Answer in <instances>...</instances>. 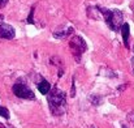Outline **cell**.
<instances>
[{"label":"cell","mask_w":134,"mask_h":128,"mask_svg":"<svg viewBox=\"0 0 134 128\" xmlns=\"http://www.w3.org/2000/svg\"><path fill=\"white\" fill-rule=\"evenodd\" d=\"M47 102L49 110L53 115L60 116L66 110V95L59 88H52L51 91L47 94Z\"/></svg>","instance_id":"1"},{"label":"cell","mask_w":134,"mask_h":128,"mask_svg":"<svg viewBox=\"0 0 134 128\" xmlns=\"http://www.w3.org/2000/svg\"><path fill=\"white\" fill-rule=\"evenodd\" d=\"M96 9L104 16V21L111 30H113V32L121 30V26L124 24L122 22L124 16H122L121 11H119V9H105L103 7H96Z\"/></svg>","instance_id":"2"},{"label":"cell","mask_w":134,"mask_h":128,"mask_svg":"<svg viewBox=\"0 0 134 128\" xmlns=\"http://www.w3.org/2000/svg\"><path fill=\"white\" fill-rule=\"evenodd\" d=\"M69 46H70V48H72V51H73V54H74L76 60L80 63V62H81L82 54L87 50V44H86V42L83 41L82 37L74 35V37L72 38V41L69 42Z\"/></svg>","instance_id":"3"},{"label":"cell","mask_w":134,"mask_h":128,"mask_svg":"<svg viewBox=\"0 0 134 128\" xmlns=\"http://www.w3.org/2000/svg\"><path fill=\"white\" fill-rule=\"evenodd\" d=\"M12 90H13V94H14L16 97L21 98V99H29V101H34V99H35L34 91L27 85H25V84L17 83V84L13 85Z\"/></svg>","instance_id":"4"},{"label":"cell","mask_w":134,"mask_h":128,"mask_svg":"<svg viewBox=\"0 0 134 128\" xmlns=\"http://www.w3.org/2000/svg\"><path fill=\"white\" fill-rule=\"evenodd\" d=\"M14 35H16V32H14L13 26H10L9 24H5V22H0V38L13 39Z\"/></svg>","instance_id":"5"},{"label":"cell","mask_w":134,"mask_h":128,"mask_svg":"<svg viewBox=\"0 0 134 128\" xmlns=\"http://www.w3.org/2000/svg\"><path fill=\"white\" fill-rule=\"evenodd\" d=\"M72 33H73V28L72 26L61 28V29H57L56 32H53V37L59 38V39H63V38H66L68 35H70Z\"/></svg>","instance_id":"6"},{"label":"cell","mask_w":134,"mask_h":128,"mask_svg":"<svg viewBox=\"0 0 134 128\" xmlns=\"http://www.w3.org/2000/svg\"><path fill=\"white\" fill-rule=\"evenodd\" d=\"M121 35H122V41H124V46L129 47V35H130V26L129 24L124 22L121 26Z\"/></svg>","instance_id":"7"},{"label":"cell","mask_w":134,"mask_h":128,"mask_svg":"<svg viewBox=\"0 0 134 128\" xmlns=\"http://www.w3.org/2000/svg\"><path fill=\"white\" fill-rule=\"evenodd\" d=\"M37 88H38V90L42 93V94H48L49 91H51V85H49V83L47 81V80H42L41 83H38L37 84Z\"/></svg>","instance_id":"8"},{"label":"cell","mask_w":134,"mask_h":128,"mask_svg":"<svg viewBox=\"0 0 134 128\" xmlns=\"http://www.w3.org/2000/svg\"><path fill=\"white\" fill-rule=\"evenodd\" d=\"M0 116L1 118H4V119H9L10 118V115H9V111H8V109L7 107H3V106H0Z\"/></svg>","instance_id":"9"},{"label":"cell","mask_w":134,"mask_h":128,"mask_svg":"<svg viewBox=\"0 0 134 128\" xmlns=\"http://www.w3.org/2000/svg\"><path fill=\"white\" fill-rule=\"evenodd\" d=\"M91 101H92L94 105H100V103H102V97H99V95H96V97L92 95V97H91Z\"/></svg>","instance_id":"10"},{"label":"cell","mask_w":134,"mask_h":128,"mask_svg":"<svg viewBox=\"0 0 134 128\" xmlns=\"http://www.w3.org/2000/svg\"><path fill=\"white\" fill-rule=\"evenodd\" d=\"M33 13H34V7L31 8L30 14H29V20H27V22H29V24H34V21H33Z\"/></svg>","instance_id":"11"},{"label":"cell","mask_w":134,"mask_h":128,"mask_svg":"<svg viewBox=\"0 0 134 128\" xmlns=\"http://www.w3.org/2000/svg\"><path fill=\"white\" fill-rule=\"evenodd\" d=\"M7 3H8V0H0V8H3Z\"/></svg>","instance_id":"12"},{"label":"cell","mask_w":134,"mask_h":128,"mask_svg":"<svg viewBox=\"0 0 134 128\" xmlns=\"http://www.w3.org/2000/svg\"><path fill=\"white\" fill-rule=\"evenodd\" d=\"M132 65H133V69H134V55H133V59H132Z\"/></svg>","instance_id":"13"},{"label":"cell","mask_w":134,"mask_h":128,"mask_svg":"<svg viewBox=\"0 0 134 128\" xmlns=\"http://www.w3.org/2000/svg\"><path fill=\"white\" fill-rule=\"evenodd\" d=\"M0 18H1V14H0Z\"/></svg>","instance_id":"14"},{"label":"cell","mask_w":134,"mask_h":128,"mask_svg":"<svg viewBox=\"0 0 134 128\" xmlns=\"http://www.w3.org/2000/svg\"><path fill=\"white\" fill-rule=\"evenodd\" d=\"M124 128H126V127H124Z\"/></svg>","instance_id":"15"}]
</instances>
